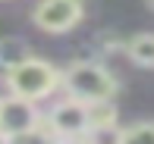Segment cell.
I'll use <instances>...</instances> for the list:
<instances>
[{
	"label": "cell",
	"mask_w": 154,
	"mask_h": 144,
	"mask_svg": "<svg viewBox=\"0 0 154 144\" xmlns=\"http://www.w3.org/2000/svg\"><path fill=\"white\" fill-rule=\"evenodd\" d=\"M6 85H10V91L19 94V97L38 100V97H47V94L57 88V69H54L51 63H44V60L25 57V60L10 63Z\"/></svg>",
	"instance_id": "6da1fadb"
},
{
	"label": "cell",
	"mask_w": 154,
	"mask_h": 144,
	"mask_svg": "<svg viewBox=\"0 0 154 144\" xmlns=\"http://www.w3.org/2000/svg\"><path fill=\"white\" fill-rule=\"evenodd\" d=\"M66 91L82 104H94V100L113 97L116 81L107 69H101L97 63H75L66 72Z\"/></svg>",
	"instance_id": "7a4b0ae2"
},
{
	"label": "cell",
	"mask_w": 154,
	"mask_h": 144,
	"mask_svg": "<svg viewBox=\"0 0 154 144\" xmlns=\"http://www.w3.org/2000/svg\"><path fill=\"white\" fill-rule=\"evenodd\" d=\"M82 13H85L82 0H38L35 22H38V28L60 35V31H69L72 25H79Z\"/></svg>",
	"instance_id": "3957f363"
},
{
	"label": "cell",
	"mask_w": 154,
	"mask_h": 144,
	"mask_svg": "<svg viewBox=\"0 0 154 144\" xmlns=\"http://www.w3.org/2000/svg\"><path fill=\"white\" fill-rule=\"evenodd\" d=\"M35 125H38V113H35L29 97H10L0 107V138H25V135H35Z\"/></svg>",
	"instance_id": "277c9868"
},
{
	"label": "cell",
	"mask_w": 154,
	"mask_h": 144,
	"mask_svg": "<svg viewBox=\"0 0 154 144\" xmlns=\"http://www.w3.org/2000/svg\"><path fill=\"white\" fill-rule=\"evenodd\" d=\"M54 125H57L60 135H82L88 125H91V119H88V104H82V100H63V104L51 113Z\"/></svg>",
	"instance_id": "5b68a950"
},
{
	"label": "cell",
	"mask_w": 154,
	"mask_h": 144,
	"mask_svg": "<svg viewBox=\"0 0 154 144\" xmlns=\"http://www.w3.org/2000/svg\"><path fill=\"white\" fill-rule=\"evenodd\" d=\"M129 57L138 66H154V35H135L129 41Z\"/></svg>",
	"instance_id": "8992f818"
},
{
	"label": "cell",
	"mask_w": 154,
	"mask_h": 144,
	"mask_svg": "<svg viewBox=\"0 0 154 144\" xmlns=\"http://www.w3.org/2000/svg\"><path fill=\"white\" fill-rule=\"evenodd\" d=\"M88 119H91V128H101V125H113L116 119V110H113V100H94L88 104Z\"/></svg>",
	"instance_id": "52a82bcc"
},
{
	"label": "cell",
	"mask_w": 154,
	"mask_h": 144,
	"mask_svg": "<svg viewBox=\"0 0 154 144\" xmlns=\"http://www.w3.org/2000/svg\"><path fill=\"white\" fill-rule=\"evenodd\" d=\"M120 141H145V144H154V122H135V125L123 128Z\"/></svg>",
	"instance_id": "ba28073f"
},
{
	"label": "cell",
	"mask_w": 154,
	"mask_h": 144,
	"mask_svg": "<svg viewBox=\"0 0 154 144\" xmlns=\"http://www.w3.org/2000/svg\"><path fill=\"white\" fill-rule=\"evenodd\" d=\"M148 6H151V10H154V0H148Z\"/></svg>",
	"instance_id": "9c48e42d"
},
{
	"label": "cell",
	"mask_w": 154,
	"mask_h": 144,
	"mask_svg": "<svg viewBox=\"0 0 154 144\" xmlns=\"http://www.w3.org/2000/svg\"><path fill=\"white\" fill-rule=\"evenodd\" d=\"M0 107H3V100H0Z\"/></svg>",
	"instance_id": "30bf717a"
}]
</instances>
